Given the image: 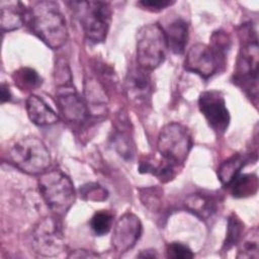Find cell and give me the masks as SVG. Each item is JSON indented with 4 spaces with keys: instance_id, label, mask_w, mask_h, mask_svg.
I'll list each match as a JSON object with an SVG mask.
<instances>
[{
    "instance_id": "14",
    "label": "cell",
    "mask_w": 259,
    "mask_h": 259,
    "mask_svg": "<svg viewBox=\"0 0 259 259\" xmlns=\"http://www.w3.org/2000/svg\"><path fill=\"white\" fill-rule=\"evenodd\" d=\"M26 112L29 119L36 125H51L59 120L56 111L39 96L30 94L26 99Z\"/></svg>"
},
{
    "instance_id": "5",
    "label": "cell",
    "mask_w": 259,
    "mask_h": 259,
    "mask_svg": "<svg viewBox=\"0 0 259 259\" xmlns=\"http://www.w3.org/2000/svg\"><path fill=\"white\" fill-rule=\"evenodd\" d=\"M10 162L20 171L37 175L51 165V155L46 144L36 137H25L16 141L8 151Z\"/></svg>"
},
{
    "instance_id": "26",
    "label": "cell",
    "mask_w": 259,
    "mask_h": 259,
    "mask_svg": "<svg viewBox=\"0 0 259 259\" xmlns=\"http://www.w3.org/2000/svg\"><path fill=\"white\" fill-rule=\"evenodd\" d=\"M166 255L168 258L189 259L194 257L191 249L180 242H171L166 246Z\"/></svg>"
},
{
    "instance_id": "2",
    "label": "cell",
    "mask_w": 259,
    "mask_h": 259,
    "mask_svg": "<svg viewBox=\"0 0 259 259\" xmlns=\"http://www.w3.org/2000/svg\"><path fill=\"white\" fill-rule=\"evenodd\" d=\"M241 48L234 72V82L254 100L258 96V40L250 25L240 31Z\"/></svg>"
},
{
    "instance_id": "30",
    "label": "cell",
    "mask_w": 259,
    "mask_h": 259,
    "mask_svg": "<svg viewBox=\"0 0 259 259\" xmlns=\"http://www.w3.org/2000/svg\"><path fill=\"white\" fill-rule=\"evenodd\" d=\"M68 257L69 258H95V257H98V255L93 253L92 251L79 249V250L72 251Z\"/></svg>"
},
{
    "instance_id": "28",
    "label": "cell",
    "mask_w": 259,
    "mask_h": 259,
    "mask_svg": "<svg viewBox=\"0 0 259 259\" xmlns=\"http://www.w3.org/2000/svg\"><path fill=\"white\" fill-rule=\"evenodd\" d=\"M114 147L119 155H121L123 158L130 159L133 156L130 141L127 137H125L123 134H116L114 136Z\"/></svg>"
},
{
    "instance_id": "19",
    "label": "cell",
    "mask_w": 259,
    "mask_h": 259,
    "mask_svg": "<svg viewBox=\"0 0 259 259\" xmlns=\"http://www.w3.org/2000/svg\"><path fill=\"white\" fill-rule=\"evenodd\" d=\"M231 193L234 197H247L254 195L258 190V178L255 174L239 173L230 183Z\"/></svg>"
},
{
    "instance_id": "9",
    "label": "cell",
    "mask_w": 259,
    "mask_h": 259,
    "mask_svg": "<svg viewBox=\"0 0 259 259\" xmlns=\"http://www.w3.org/2000/svg\"><path fill=\"white\" fill-rule=\"evenodd\" d=\"M198 108L208 125L219 135L226 133L231 116L226 105V100L221 91L207 90L198 97Z\"/></svg>"
},
{
    "instance_id": "7",
    "label": "cell",
    "mask_w": 259,
    "mask_h": 259,
    "mask_svg": "<svg viewBox=\"0 0 259 259\" xmlns=\"http://www.w3.org/2000/svg\"><path fill=\"white\" fill-rule=\"evenodd\" d=\"M193 142L190 132L179 122L165 124L158 136L157 148L163 159L181 166L187 159Z\"/></svg>"
},
{
    "instance_id": "18",
    "label": "cell",
    "mask_w": 259,
    "mask_h": 259,
    "mask_svg": "<svg viewBox=\"0 0 259 259\" xmlns=\"http://www.w3.org/2000/svg\"><path fill=\"white\" fill-rule=\"evenodd\" d=\"M253 154H235L225 160L218 168V177L224 186H229L234 178L251 160Z\"/></svg>"
},
{
    "instance_id": "27",
    "label": "cell",
    "mask_w": 259,
    "mask_h": 259,
    "mask_svg": "<svg viewBox=\"0 0 259 259\" xmlns=\"http://www.w3.org/2000/svg\"><path fill=\"white\" fill-rule=\"evenodd\" d=\"M55 80L58 86L72 83L71 70L64 59H59L55 65Z\"/></svg>"
},
{
    "instance_id": "20",
    "label": "cell",
    "mask_w": 259,
    "mask_h": 259,
    "mask_svg": "<svg viewBox=\"0 0 259 259\" xmlns=\"http://www.w3.org/2000/svg\"><path fill=\"white\" fill-rule=\"evenodd\" d=\"M238 244H239V249H238L237 258L258 259V257H259L258 228L254 227L253 229L248 231L247 234L241 238V240Z\"/></svg>"
},
{
    "instance_id": "25",
    "label": "cell",
    "mask_w": 259,
    "mask_h": 259,
    "mask_svg": "<svg viewBox=\"0 0 259 259\" xmlns=\"http://www.w3.org/2000/svg\"><path fill=\"white\" fill-rule=\"evenodd\" d=\"M209 47L222 60H224L226 53L230 48V38L228 34L222 30L213 32L211 35V45Z\"/></svg>"
},
{
    "instance_id": "10",
    "label": "cell",
    "mask_w": 259,
    "mask_h": 259,
    "mask_svg": "<svg viewBox=\"0 0 259 259\" xmlns=\"http://www.w3.org/2000/svg\"><path fill=\"white\" fill-rule=\"evenodd\" d=\"M143 226L140 219L132 213H123L113 226L111 245L118 253H125L131 250L142 236Z\"/></svg>"
},
{
    "instance_id": "31",
    "label": "cell",
    "mask_w": 259,
    "mask_h": 259,
    "mask_svg": "<svg viewBox=\"0 0 259 259\" xmlns=\"http://www.w3.org/2000/svg\"><path fill=\"white\" fill-rule=\"evenodd\" d=\"M11 99V92L5 83L1 85V103L9 101Z\"/></svg>"
},
{
    "instance_id": "8",
    "label": "cell",
    "mask_w": 259,
    "mask_h": 259,
    "mask_svg": "<svg viewBox=\"0 0 259 259\" xmlns=\"http://www.w3.org/2000/svg\"><path fill=\"white\" fill-rule=\"evenodd\" d=\"M31 247L40 256L53 257L62 253L65 239L60 223L54 218L39 221L32 231Z\"/></svg>"
},
{
    "instance_id": "6",
    "label": "cell",
    "mask_w": 259,
    "mask_h": 259,
    "mask_svg": "<svg viewBox=\"0 0 259 259\" xmlns=\"http://www.w3.org/2000/svg\"><path fill=\"white\" fill-rule=\"evenodd\" d=\"M137 63L146 71L158 68L168 49L163 27L158 23L143 25L137 33Z\"/></svg>"
},
{
    "instance_id": "15",
    "label": "cell",
    "mask_w": 259,
    "mask_h": 259,
    "mask_svg": "<svg viewBox=\"0 0 259 259\" xmlns=\"http://www.w3.org/2000/svg\"><path fill=\"white\" fill-rule=\"evenodd\" d=\"M0 10V26L2 31H12L22 26L27 10L20 1H1Z\"/></svg>"
},
{
    "instance_id": "16",
    "label": "cell",
    "mask_w": 259,
    "mask_h": 259,
    "mask_svg": "<svg viewBox=\"0 0 259 259\" xmlns=\"http://www.w3.org/2000/svg\"><path fill=\"white\" fill-rule=\"evenodd\" d=\"M164 29V28H163ZM168 49L176 55H181L185 51L188 38V23L182 17L173 19L164 29Z\"/></svg>"
},
{
    "instance_id": "32",
    "label": "cell",
    "mask_w": 259,
    "mask_h": 259,
    "mask_svg": "<svg viewBox=\"0 0 259 259\" xmlns=\"http://www.w3.org/2000/svg\"><path fill=\"white\" fill-rule=\"evenodd\" d=\"M137 257H140V258H155V257H158V254L155 250L149 249V250H142L137 255Z\"/></svg>"
},
{
    "instance_id": "24",
    "label": "cell",
    "mask_w": 259,
    "mask_h": 259,
    "mask_svg": "<svg viewBox=\"0 0 259 259\" xmlns=\"http://www.w3.org/2000/svg\"><path fill=\"white\" fill-rule=\"evenodd\" d=\"M80 193L83 199L90 201H103L108 196L106 189L97 183H87L81 186Z\"/></svg>"
},
{
    "instance_id": "4",
    "label": "cell",
    "mask_w": 259,
    "mask_h": 259,
    "mask_svg": "<svg viewBox=\"0 0 259 259\" xmlns=\"http://www.w3.org/2000/svg\"><path fill=\"white\" fill-rule=\"evenodd\" d=\"M38 189L50 209L57 215H65L76 199L74 184L60 170L46 171L38 178Z\"/></svg>"
},
{
    "instance_id": "13",
    "label": "cell",
    "mask_w": 259,
    "mask_h": 259,
    "mask_svg": "<svg viewBox=\"0 0 259 259\" xmlns=\"http://www.w3.org/2000/svg\"><path fill=\"white\" fill-rule=\"evenodd\" d=\"M140 66L132 68L125 79V89L128 98L135 101L145 100L151 93V80L150 76Z\"/></svg>"
},
{
    "instance_id": "29",
    "label": "cell",
    "mask_w": 259,
    "mask_h": 259,
    "mask_svg": "<svg viewBox=\"0 0 259 259\" xmlns=\"http://www.w3.org/2000/svg\"><path fill=\"white\" fill-rule=\"evenodd\" d=\"M174 3H175L174 1H166V0H143V1H139L137 5L148 11L159 12L173 5Z\"/></svg>"
},
{
    "instance_id": "11",
    "label": "cell",
    "mask_w": 259,
    "mask_h": 259,
    "mask_svg": "<svg viewBox=\"0 0 259 259\" xmlns=\"http://www.w3.org/2000/svg\"><path fill=\"white\" fill-rule=\"evenodd\" d=\"M56 101L60 112L70 122L80 123L89 114L86 101L80 96L73 83L58 86Z\"/></svg>"
},
{
    "instance_id": "21",
    "label": "cell",
    "mask_w": 259,
    "mask_h": 259,
    "mask_svg": "<svg viewBox=\"0 0 259 259\" xmlns=\"http://www.w3.org/2000/svg\"><path fill=\"white\" fill-rule=\"evenodd\" d=\"M243 233H244V223L235 212H232L228 219L227 233H226L225 241L223 243L222 250L229 251L234 246H236L240 242L241 238L243 237Z\"/></svg>"
},
{
    "instance_id": "12",
    "label": "cell",
    "mask_w": 259,
    "mask_h": 259,
    "mask_svg": "<svg viewBox=\"0 0 259 259\" xmlns=\"http://www.w3.org/2000/svg\"><path fill=\"white\" fill-rule=\"evenodd\" d=\"M222 61L209 46L195 44L187 52L184 69L207 79L218 71Z\"/></svg>"
},
{
    "instance_id": "3",
    "label": "cell",
    "mask_w": 259,
    "mask_h": 259,
    "mask_svg": "<svg viewBox=\"0 0 259 259\" xmlns=\"http://www.w3.org/2000/svg\"><path fill=\"white\" fill-rule=\"evenodd\" d=\"M81 24L87 40L100 44L106 39L111 22V7L103 1H72L69 3Z\"/></svg>"
},
{
    "instance_id": "17",
    "label": "cell",
    "mask_w": 259,
    "mask_h": 259,
    "mask_svg": "<svg viewBox=\"0 0 259 259\" xmlns=\"http://www.w3.org/2000/svg\"><path fill=\"white\" fill-rule=\"evenodd\" d=\"M185 207L201 221L210 220L217 212V201L209 195L193 193L188 195L184 201Z\"/></svg>"
},
{
    "instance_id": "22",
    "label": "cell",
    "mask_w": 259,
    "mask_h": 259,
    "mask_svg": "<svg viewBox=\"0 0 259 259\" xmlns=\"http://www.w3.org/2000/svg\"><path fill=\"white\" fill-rule=\"evenodd\" d=\"M13 80L22 90L36 89L42 83V79L38 73L34 69L28 67H23L15 71L13 74Z\"/></svg>"
},
{
    "instance_id": "1",
    "label": "cell",
    "mask_w": 259,
    "mask_h": 259,
    "mask_svg": "<svg viewBox=\"0 0 259 259\" xmlns=\"http://www.w3.org/2000/svg\"><path fill=\"white\" fill-rule=\"evenodd\" d=\"M26 17L32 32L50 49L58 50L67 42L66 19L56 1L33 2L27 10Z\"/></svg>"
},
{
    "instance_id": "23",
    "label": "cell",
    "mask_w": 259,
    "mask_h": 259,
    "mask_svg": "<svg viewBox=\"0 0 259 259\" xmlns=\"http://www.w3.org/2000/svg\"><path fill=\"white\" fill-rule=\"evenodd\" d=\"M113 217L109 211H96L90 220V228L96 236H103L107 234L112 227Z\"/></svg>"
}]
</instances>
